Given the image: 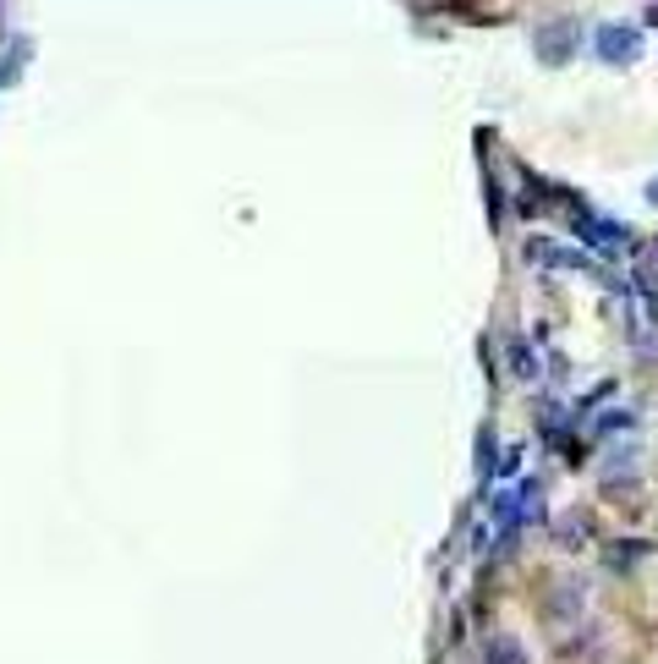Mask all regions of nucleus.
<instances>
[{
  "mask_svg": "<svg viewBox=\"0 0 658 664\" xmlns=\"http://www.w3.org/2000/svg\"><path fill=\"white\" fill-rule=\"evenodd\" d=\"M592 50H598L609 67H625V61H636V50H642V34H636L631 23H603V28L592 34Z\"/></svg>",
  "mask_w": 658,
  "mask_h": 664,
  "instance_id": "f257e3e1",
  "label": "nucleus"
},
{
  "mask_svg": "<svg viewBox=\"0 0 658 664\" xmlns=\"http://www.w3.org/2000/svg\"><path fill=\"white\" fill-rule=\"evenodd\" d=\"M576 39H581V34H576V23H549V28L538 34V56L560 67V61H571V50H576Z\"/></svg>",
  "mask_w": 658,
  "mask_h": 664,
  "instance_id": "f03ea898",
  "label": "nucleus"
},
{
  "mask_svg": "<svg viewBox=\"0 0 658 664\" xmlns=\"http://www.w3.org/2000/svg\"><path fill=\"white\" fill-rule=\"evenodd\" d=\"M489 664H527V659H521V648L510 637H494L489 642Z\"/></svg>",
  "mask_w": 658,
  "mask_h": 664,
  "instance_id": "7ed1b4c3",
  "label": "nucleus"
},
{
  "mask_svg": "<svg viewBox=\"0 0 658 664\" xmlns=\"http://www.w3.org/2000/svg\"><path fill=\"white\" fill-rule=\"evenodd\" d=\"M625 423H631L625 412H609V418H598V423H592V434H620Z\"/></svg>",
  "mask_w": 658,
  "mask_h": 664,
  "instance_id": "20e7f679",
  "label": "nucleus"
}]
</instances>
